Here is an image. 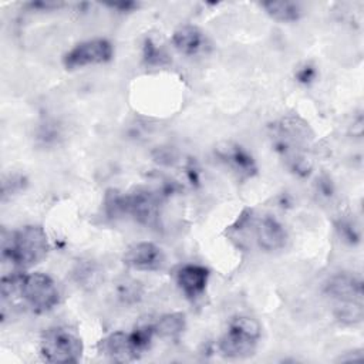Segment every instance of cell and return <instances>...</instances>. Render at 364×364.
Segmentation results:
<instances>
[{"label": "cell", "instance_id": "9a60e30c", "mask_svg": "<svg viewBox=\"0 0 364 364\" xmlns=\"http://www.w3.org/2000/svg\"><path fill=\"white\" fill-rule=\"evenodd\" d=\"M263 9L277 21H296L301 14V9L293 1H264Z\"/></svg>", "mask_w": 364, "mask_h": 364}, {"label": "cell", "instance_id": "44dd1931", "mask_svg": "<svg viewBox=\"0 0 364 364\" xmlns=\"http://www.w3.org/2000/svg\"><path fill=\"white\" fill-rule=\"evenodd\" d=\"M314 77H316V71L310 65H306L297 71V80L300 82H310Z\"/></svg>", "mask_w": 364, "mask_h": 364}, {"label": "cell", "instance_id": "4fadbf2b", "mask_svg": "<svg viewBox=\"0 0 364 364\" xmlns=\"http://www.w3.org/2000/svg\"><path fill=\"white\" fill-rule=\"evenodd\" d=\"M172 43L178 51L185 55H195L205 47L203 33L193 26H183L178 28L172 36Z\"/></svg>", "mask_w": 364, "mask_h": 364}, {"label": "cell", "instance_id": "8992f818", "mask_svg": "<svg viewBox=\"0 0 364 364\" xmlns=\"http://www.w3.org/2000/svg\"><path fill=\"white\" fill-rule=\"evenodd\" d=\"M122 213L132 215L142 225L154 226L158 220V199L144 189L122 195Z\"/></svg>", "mask_w": 364, "mask_h": 364}, {"label": "cell", "instance_id": "3957f363", "mask_svg": "<svg viewBox=\"0 0 364 364\" xmlns=\"http://www.w3.org/2000/svg\"><path fill=\"white\" fill-rule=\"evenodd\" d=\"M260 338V326L252 317H235L219 340L218 348L228 358H246L253 355Z\"/></svg>", "mask_w": 364, "mask_h": 364}, {"label": "cell", "instance_id": "5b68a950", "mask_svg": "<svg viewBox=\"0 0 364 364\" xmlns=\"http://www.w3.org/2000/svg\"><path fill=\"white\" fill-rule=\"evenodd\" d=\"M112 58V46L105 38H92L73 47L63 57L67 70L81 68L92 64H102Z\"/></svg>", "mask_w": 364, "mask_h": 364}, {"label": "cell", "instance_id": "7a4b0ae2", "mask_svg": "<svg viewBox=\"0 0 364 364\" xmlns=\"http://www.w3.org/2000/svg\"><path fill=\"white\" fill-rule=\"evenodd\" d=\"M50 245L46 230L38 225H27L10 232L3 237L1 255L18 269H27L43 260L48 253Z\"/></svg>", "mask_w": 364, "mask_h": 364}, {"label": "cell", "instance_id": "30bf717a", "mask_svg": "<svg viewBox=\"0 0 364 364\" xmlns=\"http://www.w3.org/2000/svg\"><path fill=\"white\" fill-rule=\"evenodd\" d=\"M208 277L209 270L199 264H185L176 272V283L189 299H196L203 294Z\"/></svg>", "mask_w": 364, "mask_h": 364}, {"label": "cell", "instance_id": "5bb4252c", "mask_svg": "<svg viewBox=\"0 0 364 364\" xmlns=\"http://www.w3.org/2000/svg\"><path fill=\"white\" fill-rule=\"evenodd\" d=\"M155 334L166 338H178L185 330V316L182 313H168L154 324Z\"/></svg>", "mask_w": 364, "mask_h": 364}, {"label": "cell", "instance_id": "ac0fdd59", "mask_svg": "<svg viewBox=\"0 0 364 364\" xmlns=\"http://www.w3.org/2000/svg\"><path fill=\"white\" fill-rule=\"evenodd\" d=\"M337 229H338V232H340V236H341L344 240H347V242H350V243H357V242H358L360 235H358L357 229H355L351 223H348V222H341Z\"/></svg>", "mask_w": 364, "mask_h": 364}, {"label": "cell", "instance_id": "d6986e66", "mask_svg": "<svg viewBox=\"0 0 364 364\" xmlns=\"http://www.w3.org/2000/svg\"><path fill=\"white\" fill-rule=\"evenodd\" d=\"M10 186L9 185H3V199H6V196L10 193H14L17 191H20L23 186H24V178L21 176H10Z\"/></svg>", "mask_w": 364, "mask_h": 364}, {"label": "cell", "instance_id": "e0dca14e", "mask_svg": "<svg viewBox=\"0 0 364 364\" xmlns=\"http://www.w3.org/2000/svg\"><path fill=\"white\" fill-rule=\"evenodd\" d=\"M168 55L151 40V38H146L145 40V44H144V60L146 64H151V65H161L164 63L168 61L166 58Z\"/></svg>", "mask_w": 364, "mask_h": 364}, {"label": "cell", "instance_id": "7c38bea8", "mask_svg": "<svg viewBox=\"0 0 364 364\" xmlns=\"http://www.w3.org/2000/svg\"><path fill=\"white\" fill-rule=\"evenodd\" d=\"M257 243L264 250L282 249L286 243V232L283 226L272 216H264L256 228Z\"/></svg>", "mask_w": 364, "mask_h": 364}, {"label": "cell", "instance_id": "277c9868", "mask_svg": "<svg viewBox=\"0 0 364 364\" xmlns=\"http://www.w3.org/2000/svg\"><path fill=\"white\" fill-rule=\"evenodd\" d=\"M40 351L48 363H77L82 354V341L75 330L67 326H55L43 333Z\"/></svg>", "mask_w": 364, "mask_h": 364}, {"label": "cell", "instance_id": "ffe728a7", "mask_svg": "<svg viewBox=\"0 0 364 364\" xmlns=\"http://www.w3.org/2000/svg\"><path fill=\"white\" fill-rule=\"evenodd\" d=\"M125 286H121V291H119V296L125 299V301H129L131 299L132 300H136V297L139 296V291H138V283L135 282H131V283H124Z\"/></svg>", "mask_w": 364, "mask_h": 364}, {"label": "cell", "instance_id": "2e32d148", "mask_svg": "<svg viewBox=\"0 0 364 364\" xmlns=\"http://www.w3.org/2000/svg\"><path fill=\"white\" fill-rule=\"evenodd\" d=\"M337 318H340L344 323H358L363 318V307L361 303L353 301V303H341V306L337 309Z\"/></svg>", "mask_w": 364, "mask_h": 364}, {"label": "cell", "instance_id": "ba28073f", "mask_svg": "<svg viewBox=\"0 0 364 364\" xmlns=\"http://www.w3.org/2000/svg\"><path fill=\"white\" fill-rule=\"evenodd\" d=\"M101 348L107 357L117 363L134 361L142 354L138 350L131 333L124 331H115L105 337L101 343Z\"/></svg>", "mask_w": 364, "mask_h": 364}, {"label": "cell", "instance_id": "9c48e42d", "mask_svg": "<svg viewBox=\"0 0 364 364\" xmlns=\"http://www.w3.org/2000/svg\"><path fill=\"white\" fill-rule=\"evenodd\" d=\"M328 296L338 300L340 303H361L363 297V282L360 277L348 273L333 276L324 286Z\"/></svg>", "mask_w": 364, "mask_h": 364}, {"label": "cell", "instance_id": "8fae6325", "mask_svg": "<svg viewBox=\"0 0 364 364\" xmlns=\"http://www.w3.org/2000/svg\"><path fill=\"white\" fill-rule=\"evenodd\" d=\"M218 155L242 178H249L257 171L252 155L239 145L226 144L225 148L218 149Z\"/></svg>", "mask_w": 364, "mask_h": 364}, {"label": "cell", "instance_id": "6da1fadb", "mask_svg": "<svg viewBox=\"0 0 364 364\" xmlns=\"http://www.w3.org/2000/svg\"><path fill=\"white\" fill-rule=\"evenodd\" d=\"M3 299L18 296L34 313L53 310L60 301L55 282L46 273L11 274L1 280Z\"/></svg>", "mask_w": 364, "mask_h": 364}, {"label": "cell", "instance_id": "52a82bcc", "mask_svg": "<svg viewBox=\"0 0 364 364\" xmlns=\"http://www.w3.org/2000/svg\"><path fill=\"white\" fill-rule=\"evenodd\" d=\"M165 256L161 247L151 242H139L129 246L124 253V263L139 272H155L164 266Z\"/></svg>", "mask_w": 364, "mask_h": 364}]
</instances>
